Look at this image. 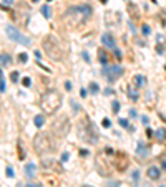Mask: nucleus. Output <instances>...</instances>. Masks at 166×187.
Segmentation results:
<instances>
[{
    "instance_id": "obj_15",
    "label": "nucleus",
    "mask_w": 166,
    "mask_h": 187,
    "mask_svg": "<svg viewBox=\"0 0 166 187\" xmlns=\"http://www.w3.org/2000/svg\"><path fill=\"white\" fill-rule=\"evenodd\" d=\"M128 10L131 12V18H138L139 13H138V8H136L135 3H128Z\"/></svg>"
},
{
    "instance_id": "obj_17",
    "label": "nucleus",
    "mask_w": 166,
    "mask_h": 187,
    "mask_svg": "<svg viewBox=\"0 0 166 187\" xmlns=\"http://www.w3.org/2000/svg\"><path fill=\"white\" fill-rule=\"evenodd\" d=\"M10 61H12V58L8 56V55H5V53L0 55V63L2 65H10Z\"/></svg>"
},
{
    "instance_id": "obj_26",
    "label": "nucleus",
    "mask_w": 166,
    "mask_h": 187,
    "mask_svg": "<svg viewBox=\"0 0 166 187\" xmlns=\"http://www.w3.org/2000/svg\"><path fill=\"white\" fill-rule=\"evenodd\" d=\"M10 78H12L13 83H17V81H18V71H12L10 73Z\"/></svg>"
},
{
    "instance_id": "obj_44",
    "label": "nucleus",
    "mask_w": 166,
    "mask_h": 187,
    "mask_svg": "<svg viewBox=\"0 0 166 187\" xmlns=\"http://www.w3.org/2000/svg\"><path fill=\"white\" fill-rule=\"evenodd\" d=\"M106 2H108V0H101V3H106Z\"/></svg>"
},
{
    "instance_id": "obj_14",
    "label": "nucleus",
    "mask_w": 166,
    "mask_h": 187,
    "mask_svg": "<svg viewBox=\"0 0 166 187\" xmlns=\"http://www.w3.org/2000/svg\"><path fill=\"white\" fill-rule=\"evenodd\" d=\"M98 60H100V63L105 66V65H108V55H106L105 50H100L98 51Z\"/></svg>"
},
{
    "instance_id": "obj_30",
    "label": "nucleus",
    "mask_w": 166,
    "mask_h": 187,
    "mask_svg": "<svg viewBox=\"0 0 166 187\" xmlns=\"http://www.w3.org/2000/svg\"><path fill=\"white\" fill-rule=\"evenodd\" d=\"M22 83H23V86H27V88H28V86H30V85H32L30 78H23V80H22Z\"/></svg>"
},
{
    "instance_id": "obj_11",
    "label": "nucleus",
    "mask_w": 166,
    "mask_h": 187,
    "mask_svg": "<svg viewBox=\"0 0 166 187\" xmlns=\"http://www.w3.org/2000/svg\"><path fill=\"white\" fill-rule=\"evenodd\" d=\"M35 171H37V166H35L33 162H28V164L25 166V175H27L28 179H33V177H35V174H37Z\"/></svg>"
},
{
    "instance_id": "obj_2",
    "label": "nucleus",
    "mask_w": 166,
    "mask_h": 187,
    "mask_svg": "<svg viewBox=\"0 0 166 187\" xmlns=\"http://www.w3.org/2000/svg\"><path fill=\"white\" fill-rule=\"evenodd\" d=\"M61 104V96L60 93H57V91H46L42 94V98H40V108H42V111L45 113V114H53V113H57L58 111V108H60Z\"/></svg>"
},
{
    "instance_id": "obj_43",
    "label": "nucleus",
    "mask_w": 166,
    "mask_h": 187,
    "mask_svg": "<svg viewBox=\"0 0 166 187\" xmlns=\"http://www.w3.org/2000/svg\"><path fill=\"white\" fill-rule=\"evenodd\" d=\"M163 169H165V171H166V161H165V162H163Z\"/></svg>"
},
{
    "instance_id": "obj_24",
    "label": "nucleus",
    "mask_w": 166,
    "mask_h": 187,
    "mask_svg": "<svg viewBox=\"0 0 166 187\" xmlns=\"http://www.w3.org/2000/svg\"><path fill=\"white\" fill-rule=\"evenodd\" d=\"M18 61L27 63V61H28V55H27V53H20V55H18Z\"/></svg>"
},
{
    "instance_id": "obj_12",
    "label": "nucleus",
    "mask_w": 166,
    "mask_h": 187,
    "mask_svg": "<svg viewBox=\"0 0 166 187\" xmlns=\"http://www.w3.org/2000/svg\"><path fill=\"white\" fill-rule=\"evenodd\" d=\"M159 175H161V172H159V169H158V167H154V166H153V167L148 169V177H150V179L156 181V179H159Z\"/></svg>"
},
{
    "instance_id": "obj_16",
    "label": "nucleus",
    "mask_w": 166,
    "mask_h": 187,
    "mask_svg": "<svg viewBox=\"0 0 166 187\" xmlns=\"http://www.w3.org/2000/svg\"><path fill=\"white\" fill-rule=\"evenodd\" d=\"M33 123H35V126H37V128H42V126L45 124V118H43L42 114H38V116H35Z\"/></svg>"
},
{
    "instance_id": "obj_29",
    "label": "nucleus",
    "mask_w": 166,
    "mask_h": 187,
    "mask_svg": "<svg viewBox=\"0 0 166 187\" xmlns=\"http://www.w3.org/2000/svg\"><path fill=\"white\" fill-rule=\"evenodd\" d=\"M18 154H20V159L25 157V154H23V147H22V143H18Z\"/></svg>"
},
{
    "instance_id": "obj_28",
    "label": "nucleus",
    "mask_w": 166,
    "mask_h": 187,
    "mask_svg": "<svg viewBox=\"0 0 166 187\" xmlns=\"http://www.w3.org/2000/svg\"><path fill=\"white\" fill-rule=\"evenodd\" d=\"M70 104H72V109H73V113H78V109H80V106L76 104L75 101L72 100V101H70Z\"/></svg>"
},
{
    "instance_id": "obj_3",
    "label": "nucleus",
    "mask_w": 166,
    "mask_h": 187,
    "mask_svg": "<svg viewBox=\"0 0 166 187\" xmlns=\"http://www.w3.org/2000/svg\"><path fill=\"white\" fill-rule=\"evenodd\" d=\"M78 132L80 137L88 144H96L98 143V131L95 128V124L90 121V118H83L78 123Z\"/></svg>"
},
{
    "instance_id": "obj_41",
    "label": "nucleus",
    "mask_w": 166,
    "mask_h": 187,
    "mask_svg": "<svg viewBox=\"0 0 166 187\" xmlns=\"http://www.w3.org/2000/svg\"><path fill=\"white\" fill-rule=\"evenodd\" d=\"M141 121H143L145 124H148V118H146V116H143V118H141Z\"/></svg>"
},
{
    "instance_id": "obj_19",
    "label": "nucleus",
    "mask_w": 166,
    "mask_h": 187,
    "mask_svg": "<svg viewBox=\"0 0 166 187\" xmlns=\"http://www.w3.org/2000/svg\"><path fill=\"white\" fill-rule=\"evenodd\" d=\"M154 136H156V139H159V141H165V137H166V131H165V129H158Z\"/></svg>"
},
{
    "instance_id": "obj_1",
    "label": "nucleus",
    "mask_w": 166,
    "mask_h": 187,
    "mask_svg": "<svg viewBox=\"0 0 166 187\" xmlns=\"http://www.w3.org/2000/svg\"><path fill=\"white\" fill-rule=\"evenodd\" d=\"M91 17V7L86 3H81V5H75V7H70L65 15H63V22L68 28H78L81 27L88 18Z\"/></svg>"
},
{
    "instance_id": "obj_39",
    "label": "nucleus",
    "mask_w": 166,
    "mask_h": 187,
    "mask_svg": "<svg viewBox=\"0 0 166 187\" xmlns=\"http://www.w3.org/2000/svg\"><path fill=\"white\" fill-rule=\"evenodd\" d=\"M2 2L7 3V5H12V3H13V0H2Z\"/></svg>"
},
{
    "instance_id": "obj_27",
    "label": "nucleus",
    "mask_w": 166,
    "mask_h": 187,
    "mask_svg": "<svg viewBox=\"0 0 166 187\" xmlns=\"http://www.w3.org/2000/svg\"><path fill=\"white\" fill-rule=\"evenodd\" d=\"M111 106H113V113H118V111H120V103H118V101H113Z\"/></svg>"
},
{
    "instance_id": "obj_20",
    "label": "nucleus",
    "mask_w": 166,
    "mask_h": 187,
    "mask_svg": "<svg viewBox=\"0 0 166 187\" xmlns=\"http://www.w3.org/2000/svg\"><path fill=\"white\" fill-rule=\"evenodd\" d=\"M135 85L136 86H143V85H145V78L139 76V75H136L135 76Z\"/></svg>"
},
{
    "instance_id": "obj_6",
    "label": "nucleus",
    "mask_w": 166,
    "mask_h": 187,
    "mask_svg": "<svg viewBox=\"0 0 166 187\" xmlns=\"http://www.w3.org/2000/svg\"><path fill=\"white\" fill-rule=\"evenodd\" d=\"M5 33H7V37H8L10 40H13L17 43H22V45H25V46H28V45L32 43L28 37H25L20 30L15 28V27H12V25H8V27L5 28Z\"/></svg>"
},
{
    "instance_id": "obj_33",
    "label": "nucleus",
    "mask_w": 166,
    "mask_h": 187,
    "mask_svg": "<svg viewBox=\"0 0 166 187\" xmlns=\"http://www.w3.org/2000/svg\"><path fill=\"white\" fill-rule=\"evenodd\" d=\"M68 157H70V154H68V152H63V154H61V162H66Z\"/></svg>"
},
{
    "instance_id": "obj_21",
    "label": "nucleus",
    "mask_w": 166,
    "mask_h": 187,
    "mask_svg": "<svg viewBox=\"0 0 166 187\" xmlns=\"http://www.w3.org/2000/svg\"><path fill=\"white\" fill-rule=\"evenodd\" d=\"M5 91V78H3V73L0 70V93H3Z\"/></svg>"
},
{
    "instance_id": "obj_47",
    "label": "nucleus",
    "mask_w": 166,
    "mask_h": 187,
    "mask_svg": "<svg viewBox=\"0 0 166 187\" xmlns=\"http://www.w3.org/2000/svg\"><path fill=\"white\" fill-rule=\"evenodd\" d=\"M46 2H52V0H46Z\"/></svg>"
},
{
    "instance_id": "obj_42",
    "label": "nucleus",
    "mask_w": 166,
    "mask_h": 187,
    "mask_svg": "<svg viewBox=\"0 0 166 187\" xmlns=\"http://www.w3.org/2000/svg\"><path fill=\"white\" fill-rule=\"evenodd\" d=\"M27 187H42V186H38V184H28Z\"/></svg>"
},
{
    "instance_id": "obj_37",
    "label": "nucleus",
    "mask_w": 166,
    "mask_h": 187,
    "mask_svg": "<svg viewBox=\"0 0 166 187\" xmlns=\"http://www.w3.org/2000/svg\"><path fill=\"white\" fill-rule=\"evenodd\" d=\"M115 56H116V58H121V51H120V50H115Z\"/></svg>"
},
{
    "instance_id": "obj_8",
    "label": "nucleus",
    "mask_w": 166,
    "mask_h": 187,
    "mask_svg": "<svg viewBox=\"0 0 166 187\" xmlns=\"http://www.w3.org/2000/svg\"><path fill=\"white\" fill-rule=\"evenodd\" d=\"M53 132H55L57 136H60V137L66 136V134L70 132V121H68L65 116H61L60 121H55V123H53Z\"/></svg>"
},
{
    "instance_id": "obj_25",
    "label": "nucleus",
    "mask_w": 166,
    "mask_h": 187,
    "mask_svg": "<svg viewBox=\"0 0 166 187\" xmlns=\"http://www.w3.org/2000/svg\"><path fill=\"white\" fill-rule=\"evenodd\" d=\"M128 94H130V98H131V100H136V98H138V96H136V93H135V89H133L131 86H128Z\"/></svg>"
},
{
    "instance_id": "obj_38",
    "label": "nucleus",
    "mask_w": 166,
    "mask_h": 187,
    "mask_svg": "<svg viewBox=\"0 0 166 187\" xmlns=\"http://www.w3.org/2000/svg\"><path fill=\"white\" fill-rule=\"evenodd\" d=\"M65 88H66V89H72V83H70V81H66V83H65Z\"/></svg>"
},
{
    "instance_id": "obj_32",
    "label": "nucleus",
    "mask_w": 166,
    "mask_h": 187,
    "mask_svg": "<svg viewBox=\"0 0 166 187\" xmlns=\"http://www.w3.org/2000/svg\"><path fill=\"white\" fill-rule=\"evenodd\" d=\"M141 31H143L145 35H150V25H143V28H141Z\"/></svg>"
},
{
    "instance_id": "obj_35",
    "label": "nucleus",
    "mask_w": 166,
    "mask_h": 187,
    "mask_svg": "<svg viewBox=\"0 0 166 187\" xmlns=\"http://www.w3.org/2000/svg\"><path fill=\"white\" fill-rule=\"evenodd\" d=\"M103 126H105V128H110V126H111L110 119H105V121H103Z\"/></svg>"
},
{
    "instance_id": "obj_7",
    "label": "nucleus",
    "mask_w": 166,
    "mask_h": 187,
    "mask_svg": "<svg viewBox=\"0 0 166 187\" xmlns=\"http://www.w3.org/2000/svg\"><path fill=\"white\" fill-rule=\"evenodd\" d=\"M101 75L105 76L108 81H115V80H118L123 75V68H121L120 65H105L103 70H101Z\"/></svg>"
},
{
    "instance_id": "obj_31",
    "label": "nucleus",
    "mask_w": 166,
    "mask_h": 187,
    "mask_svg": "<svg viewBox=\"0 0 166 187\" xmlns=\"http://www.w3.org/2000/svg\"><path fill=\"white\" fill-rule=\"evenodd\" d=\"M120 124L123 126V128H130V124H128V119H123V118H121V119H120Z\"/></svg>"
},
{
    "instance_id": "obj_36",
    "label": "nucleus",
    "mask_w": 166,
    "mask_h": 187,
    "mask_svg": "<svg viewBox=\"0 0 166 187\" xmlns=\"http://www.w3.org/2000/svg\"><path fill=\"white\" fill-rule=\"evenodd\" d=\"M86 93H88V91H86V89H85V88H83V89H81V91H80V94H81V98H86Z\"/></svg>"
},
{
    "instance_id": "obj_10",
    "label": "nucleus",
    "mask_w": 166,
    "mask_h": 187,
    "mask_svg": "<svg viewBox=\"0 0 166 187\" xmlns=\"http://www.w3.org/2000/svg\"><path fill=\"white\" fill-rule=\"evenodd\" d=\"M101 43L105 46H108V48H115L116 46V42H115V38H113V35L110 31H106V33L101 35Z\"/></svg>"
},
{
    "instance_id": "obj_18",
    "label": "nucleus",
    "mask_w": 166,
    "mask_h": 187,
    "mask_svg": "<svg viewBox=\"0 0 166 187\" xmlns=\"http://www.w3.org/2000/svg\"><path fill=\"white\" fill-rule=\"evenodd\" d=\"M42 15H43L45 18H50V17H52V10H50L48 5H43V7H42Z\"/></svg>"
},
{
    "instance_id": "obj_46",
    "label": "nucleus",
    "mask_w": 166,
    "mask_h": 187,
    "mask_svg": "<svg viewBox=\"0 0 166 187\" xmlns=\"http://www.w3.org/2000/svg\"><path fill=\"white\" fill-rule=\"evenodd\" d=\"M33 2H38V0H33Z\"/></svg>"
},
{
    "instance_id": "obj_40",
    "label": "nucleus",
    "mask_w": 166,
    "mask_h": 187,
    "mask_svg": "<svg viewBox=\"0 0 166 187\" xmlns=\"http://www.w3.org/2000/svg\"><path fill=\"white\" fill-rule=\"evenodd\" d=\"M83 58H85V60H86V61H90V56H88V53H86V51H85V53H83Z\"/></svg>"
},
{
    "instance_id": "obj_34",
    "label": "nucleus",
    "mask_w": 166,
    "mask_h": 187,
    "mask_svg": "<svg viewBox=\"0 0 166 187\" xmlns=\"http://www.w3.org/2000/svg\"><path fill=\"white\" fill-rule=\"evenodd\" d=\"M7 175H8V177H13V169H12V167H7Z\"/></svg>"
},
{
    "instance_id": "obj_4",
    "label": "nucleus",
    "mask_w": 166,
    "mask_h": 187,
    "mask_svg": "<svg viewBox=\"0 0 166 187\" xmlns=\"http://www.w3.org/2000/svg\"><path fill=\"white\" fill-rule=\"evenodd\" d=\"M33 149L38 156H45V154H50L55 149V144L46 132H38L33 137Z\"/></svg>"
},
{
    "instance_id": "obj_13",
    "label": "nucleus",
    "mask_w": 166,
    "mask_h": 187,
    "mask_svg": "<svg viewBox=\"0 0 166 187\" xmlns=\"http://www.w3.org/2000/svg\"><path fill=\"white\" fill-rule=\"evenodd\" d=\"M136 154H138V156H143V157H145V156H148V147H146V146H145V144H138V147H136Z\"/></svg>"
},
{
    "instance_id": "obj_23",
    "label": "nucleus",
    "mask_w": 166,
    "mask_h": 187,
    "mask_svg": "<svg viewBox=\"0 0 166 187\" xmlns=\"http://www.w3.org/2000/svg\"><path fill=\"white\" fill-rule=\"evenodd\" d=\"M46 181H48V184H50V187H57V186H58V181H57L55 177H48Z\"/></svg>"
},
{
    "instance_id": "obj_22",
    "label": "nucleus",
    "mask_w": 166,
    "mask_h": 187,
    "mask_svg": "<svg viewBox=\"0 0 166 187\" xmlns=\"http://www.w3.org/2000/svg\"><path fill=\"white\" fill-rule=\"evenodd\" d=\"M90 91L91 93H100V86L96 83H90Z\"/></svg>"
},
{
    "instance_id": "obj_45",
    "label": "nucleus",
    "mask_w": 166,
    "mask_h": 187,
    "mask_svg": "<svg viewBox=\"0 0 166 187\" xmlns=\"http://www.w3.org/2000/svg\"><path fill=\"white\" fill-rule=\"evenodd\" d=\"M83 187H90V186H83Z\"/></svg>"
},
{
    "instance_id": "obj_5",
    "label": "nucleus",
    "mask_w": 166,
    "mask_h": 187,
    "mask_svg": "<svg viewBox=\"0 0 166 187\" xmlns=\"http://www.w3.org/2000/svg\"><path fill=\"white\" fill-rule=\"evenodd\" d=\"M42 45H43V50H45L46 56H50L52 60H55V61L63 60L65 51H63V48H61L60 42H58L55 37H46Z\"/></svg>"
},
{
    "instance_id": "obj_9",
    "label": "nucleus",
    "mask_w": 166,
    "mask_h": 187,
    "mask_svg": "<svg viewBox=\"0 0 166 187\" xmlns=\"http://www.w3.org/2000/svg\"><path fill=\"white\" fill-rule=\"evenodd\" d=\"M128 164H130V161L126 157V154L125 152H116L115 154V159H113V166H115V169L116 171H126V167H128Z\"/></svg>"
}]
</instances>
